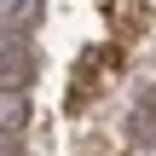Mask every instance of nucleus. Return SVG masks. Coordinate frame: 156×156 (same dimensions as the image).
<instances>
[{"instance_id": "nucleus-1", "label": "nucleus", "mask_w": 156, "mask_h": 156, "mask_svg": "<svg viewBox=\"0 0 156 156\" xmlns=\"http://www.w3.org/2000/svg\"><path fill=\"white\" fill-rule=\"evenodd\" d=\"M127 151H139V156H151L156 151V87H145L139 98H133V110H127Z\"/></svg>"}, {"instance_id": "nucleus-2", "label": "nucleus", "mask_w": 156, "mask_h": 156, "mask_svg": "<svg viewBox=\"0 0 156 156\" xmlns=\"http://www.w3.org/2000/svg\"><path fill=\"white\" fill-rule=\"evenodd\" d=\"M23 81H29V46H23V35L0 29V93H17Z\"/></svg>"}, {"instance_id": "nucleus-3", "label": "nucleus", "mask_w": 156, "mask_h": 156, "mask_svg": "<svg viewBox=\"0 0 156 156\" xmlns=\"http://www.w3.org/2000/svg\"><path fill=\"white\" fill-rule=\"evenodd\" d=\"M35 12H41V0H0V29H23V23H35Z\"/></svg>"}]
</instances>
